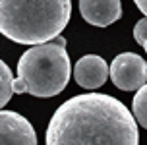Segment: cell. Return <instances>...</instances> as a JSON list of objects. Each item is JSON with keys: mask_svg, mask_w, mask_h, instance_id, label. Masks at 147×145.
Segmentation results:
<instances>
[{"mask_svg": "<svg viewBox=\"0 0 147 145\" xmlns=\"http://www.w3.org/2000/svg\"><path fill=\"white\" fill-rule=\"evenodd\" d=\"M47 145H140L136 116L107 93L76 95L52 114Z\"/></svg>", "mask_w": 147, "mask_h": 145, "instance_id": "1", "label": "cell"}, {"mask_svg": "<svg viewBox=\"0 0 147 145\" xmlns=\"http://www.w3.org/2000/svg\"><path fill=\"white\" fill-rule=\"evenodd\" d=\"M72 18V0H0V31L20 45L60 37Z\"/></svg>", "mask_w": 147, "mask_h": 145, "instance_id": "2", "label": "cell"}, {"mask_svg": "<svg viewBox=\"0 0 147 145\" xmlns=\"http://www.w3.org/2000/svg\"><path fill=\"white\" fill-rule=\"evenodd\" d=\"M72 74L66 39L56 37L49 43L35 45L18 60V80L33 97H54L66 89Z\"/></svg>", "mask_w": 147, "mask_h": 145, "instance_id": "3", "label": "cell"}, {"mask_svg": "<svg viewBox=\"0 0 147 145\" xmlns=\"http://www.w3.org/2000/svg\"><path fill=\"white\" fill-rule=\"evenodd\" d=\"M110 80L122 91H140L147 83V64L136 52H122L110 64Z\"/></svg>", "mask_w": 147, "mask_h": 145, "instance_id": "4", "label": "cell"}, {"mask_svg": "<svg viewBox=\"0 0 147 145\" xmlns=\"http://www.w3.org/2000/svg\"><path fill=\"white\" fill-rule=\"evenodd\" d=\"M0 145H37V134L27 118L14 110H2Z\"/></svg>", "mask_w": 147, "mask_h": 145, "instance_id": "5", "label": "cell"}, {"mask_svg": "<svg viewBox=\"0 0 147 145\" xmlns=\"http://www.w3.org/2000/svg\"><path fill=\"white\" fill-rule=\"evenodd\" d=\"M110 76V66L105 62V58L97 54H87L80 58L74 66V80L80 87L85 89H97L107 81Z\"/></svg>", "mask_w": 147, "mask_h": 145, "instance_id": "6", "label": "cell"}, {"mask_svg": "<svg viewBox=\"0 0 147 145\" xmlns=\"http://www.w3.org/2000/svg\"><path fill=\"white\" fill-rule=\"evenodd\" d=\"M80 14L87 23L95 27H107L120 20V0H80Z\"/></svg>", "mask_w": 147, "mask_h": 145, "instance_id": "7", "label": "cell"}, {"mask_svg": "<svg viewBox=\"0 0 147 145\" xmlns=\"http://www.w3.org/2000/svg\"><path fill=\"white\" fill-rule=\"evenodd\" d=\"M14 81L16 80L12 78V72H10L8 64L2 60L0 62V105L2 107L8 105V101L14 95Z\"/></svg>", "mask_w": 147, "mask_h": 145, "instance_id": "8", "label": "cell"}, {"mask_svg": "<svg viewBox=\"0 0 147 145\" xmlns=\"http://www.w3.org/2000/svg\"><path fill=\"white\" fill-rule=\"evenodd\" d=\"M132 109H134V116H136L138 124L147 130V83L136 93Z\"/></svg>", "mask_w": 147, "mask_h": 145, "instance_id": "9", "label": "cell"}, {"mask_svg": "<svg viewBox=\"0 0 147 145\" xmlns=\"http://www.w3.org/2000/svg\"><path fill=\"white\" fill-rule=\"evenodd\" d=\"M134 39L141 47L147 43V18H143V20H140V22L136 23V27H134Z\"/></svg>", "mask_w": 147, "mask_h": 145, "instance_id": "10", "label": "cell"}, {"mask_svg": "<svg viewBox=\"0 0 147 145\" xmlns=\"http://www.w3.org/2000/svg\"><path fill=\"white\" fill-rule=\"evenodd\" d=\"M134 2H136V6L140 8L141 12L145 14V18H147V0H134Z\"/></svg>", "mask_w": 147, "mask_h": 145, "instance_id": "11", "label": "cell"}, {"mask_svg": "<svg viewBox=\"0 0 147 145\" xmlns=\"http://www.w3.org/2000/svg\"><path fill=\"white\" fill-rule=\"evenodd\" d=\"M143 49H145V52H147V43H145V45H143Z\"/></svg>", "mask_w": 147, "mask_h": 145, "instance_id": "12", "label": "cell"}]
</instances>
